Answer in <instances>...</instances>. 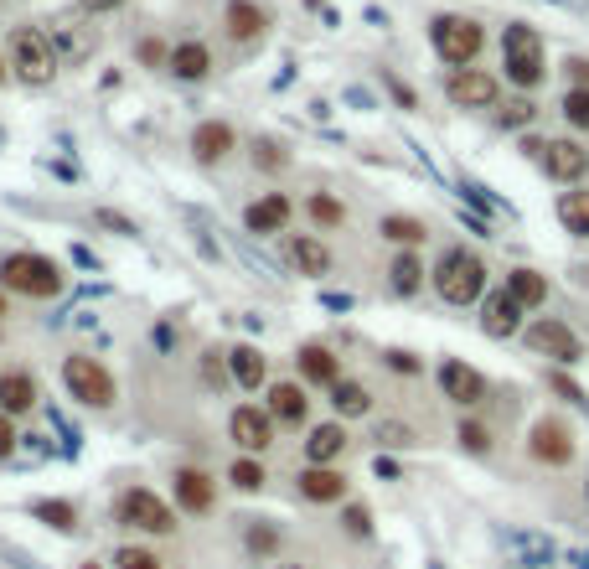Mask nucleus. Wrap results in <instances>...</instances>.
I'll list each match as a JSON object with an SVG mask.
<instances>
[{
    "instance_id": "ea45409f",
    "label": "nucleus",
    "mask_w": 589,
    "mask_h": 569,
    "mask_svg": "<svg viewBox=\"0 0 589 569\" xmlns=\"http://www.w3.org/2000/svg\"><path fill=\"white\" fill-rule=\"evenodd\" d=\"M119 569H161V559L155 554H145V549H119V559H114Z\"/></svg>"
},
{
    "instance_id": "f3484780",
    "label": "nucleus",
    "mask_w": 589,
    "mask_h": 569,
    "mask_svg": "<svg viewBox=\"0 0 589 569\" xmlns=\"http://www.w3.org/2000/svg\"><path fill=\"white\" fill-rule=\"evenodd\" d=\"M243 223H248V233H285V223H290V197H285V192H269V197H259V202H248Z\"/></svg>"
},
{
    "instance_id": "39448f33",
    "label": "nucleus",
    "mask_w": 589,
    "mask_h": 569,
    "mask_svg": "<svg viewBox=\"0 0 589 569\" xmlns=\"http://www.w3.org/2000/svg\"><path fill=\"white\" fill-rule=\"evenodd\" d=\"M429 42H434V52H440L450 68H465V63H476V52H481L486 37H481V26L471 16H434Z\"/></svg>"
},
{
    "instance_id": "f257e3e1",
    "label": "nucleus",
    "mask_w": 589,
    "mask_h": 569,
    "mask_svg": "<svg viewBox=\"0 0 589 569\" xmlns=\"http://www.w3.org/2000/svg\"><path fill=\"white\" fill-rule=\"evenodd\" d=\"M434 290H440V301H450V306H476L486 295V264H481V254L450 249L440 259V269H434Z\"/></svg>"
},
{
    "instance_id": "a19ab883",
    "label": "nucleus",
    "mask_w": 589,
    "mask_h": 569,
    "mask_svg": "<svg viewBox=\"0 0 589 569\" xmlns=\"http://www.w3.org/2000/svg\"><path fill=\"white\" fill-rule=\"evenodd\" d=\"M533 114H538V109H533V99H512V104L502 109V125H512V130H517V125H527Z\"/></svg>"
},
{
    "instance_id": "c03bdc74",
    "label": "nucleus",
    "mask_w": 589,
    "mask_h": 569,
    "mask_svg": "<svg viewBox=\"0 0 589 569\" xmlns=\"http://www.w3.org/2000/svg\"><path fill=\"white\" fill-rule=\"evenodd\" d=\"M140 63H171V52H166L161 42H150V37H145V42H140Z\"/></svg>"
},
{
    "instance_id": "9d476101",
    "label": "nucleus",
    "mask_w": 589,
    "mask_h": 569,
    "mask_svg": "<svg viewBox=\"0 0 589 569\" xmlns=\"http://www.w3.org/2000/svg\"><path fill=\"white\" fill-rule=\"evenodd\" d=\"M527 451H533V461H543V466H569L574 461V435H569V425H558V419H538L533 435H527Z\"/></svg>"
},
{
    "instance_id": "a878e982",
    "label": "nucleus",
    "mask_w": 589,
    "mask_h": 569,
    "mask_svg": "<svg viewBox=\"0 0 589 569\" xmlns=\"http://www.w3.org/2000/svg\"><path fill=\"white\" fill-rule=\"evenodd\" d=\"M507 290H512V301H517L522 311L548 301V280L538 275V269H512V275H507Z\"/></svg>"
},
{
    "instance_id": "5fc2aeb1",
    "label": "nucleus",
    "mask_w": 589,
    "mask_h": 569,
    "mask_svg": "<svg viewBox=\"0 0 589 569\" xmlns=\"http://www.w3.org/2000/svg\"><path fill=\"white\" fill-rule=\"evenodd\" d=\"M579 275H584V285H589V269H579Z\"/></svg>"
},
{
    "instance_id": "dca6fc26",
    "label": "nucleus",
    "mask_w": 589,
    "mask_h": 569,
    "mask_svg": "<svg viewBox=\"0 0 589 569\" xmlns=\"http://www.w3.org/2000/svg\"><path fill=\"white\" fill-rule=\"evenodd\" d=\"M481 326H486V337H517V326H522V306L512 301V290L486 295V306H481Z\"/></svg>"
},
{
    "instance_id": "8fccbe9b",
    "label": "nucleus",
    "mask_w": 589,
    "mask_h": 569,
    "mask_svg": "<svg viewBox=\"0 0 589 569\" xmlns=\"http://www.w3.org/2000/svg\"><path fill=\"white\" fill-rule=\"evenodd\" d=\"M83 11H114V6H124V0H78Z\"/></svg>"
},
{
    "instance_id": "13d9d810",
    "label": "nucleus",
    "mask_w": 589,
    "mask_h": 569,
    "mask_svg": "<svg viewBox=\"0 0 589 569\" xmlns=\"http://www.w3.org/2000/svg\"><path fill=\"white\" fill-rule=\"evenodd\" d=\"M0 78H6V68H0Z\"/></svg>"
},
{
    "instance_id": "a18cd8bd",
    "label": "nucleus",
    "mask_w": 589,
    "mask_h": 569,
    "mask_svg": "<svg viewBox=\"0 0 589 569\" xmlns=\"http://www.w3.org/2000/svg\"><path fill=\"white\" fill-rule=\"evenodd\" d=\"M16 451V430H11V414H0V461Z\"/></svg>"
},
{
    "instance_id": "4468645a",
    "label": "nucleus",
    "mask_w": 589,
    "mask_h": 569,
    "mask_svg": "<svg viewBox=\"0 0 589 569\" xmlns=\"http://www.w3.org/2000/svg\"><path fill=\"white\" fill-rule=\"evenodd\" d=\"M285 259H290L295 275H310V280H321L326 269H331L326 244H321V238H310V233H290V238H285Z\"/></svg>"
},
{
    "instance_id": "9b49d317",
    "label": "nucleus",
    "mask_w": 589,
    "mask_h": 569,
    "mask_svg": "<svg viewBox=\"0 0 589 569\" xmlns=\"http://www.w3.org/2000/svg\"><path fill=\"white\" fill-rule=\"evenodd\" d=\"M228 435L238 440V451H248V456H259V451H269V445H274V425H269V414L254 409V404H238V409H233Z\"/></svg>"
},
{
    "instance_id": "49530a36",
    "label": "nucleus",
    "mask_w": 589,
    "mask_h": 569,
    "mask_svg": "<svg viewBox=\"0 0 589 569\" xmlns=\"http://www.w3.org/2000/svg\"><path fill=\"white\" fill-rule=\"evenodd\" d=\"M388 368H398V373H419V357H414V352H388Z\"/></svg>"
},
{
    "instance_id": "0eeeda50",
    "label": "nucleus",
    "mask_w": 589,
    "mask_h": 569,
    "mask_svg": "<svg viewBox=\"0 0 589 569\" xmlns=\"http://www.w3.org/2000/svg\"><path fill=\"white\" fill-rule=\"evenodd\" d=\"M527 156H538V166L553 176V182H579L589 171V151L574 140H522Z\"/></svg>"
},
{
    "instance_id": "72a5a7b5",
    "label": "nucleus",
    "mask_w": 589,
    "mask_h": 569,
    "mask_svg": "<svg viewBox=\"0 0 589 569\" xmlns=\"http://www.w3.org/2000/svg\"><path fill=\"white\" fill-rule=\"evenodd\" d=\"M228 482H233L238 492H259V487H264V466L243 456V461H233V471H228Z\"/></svg>"
},
{
    "instance_id": "4c0bfd02",
    "label": "nucleus",
    "mask_w": 589,
    "mask_h": 569,
    "mask_svg": "<svg viewBox=\"0 0 589 569\" xmlns=\"http://www.w3.org/2000/svg\"><path fill=\"white\" fill-rule=\"evenodd\" d=\"M460 445H465L471 456H486V451H491V435H486V425H476V419H465V425H460Z\"/></svg>"
},
{
    "instance_id": "c9c22d12",
    "label": "nucleus",
    "mask_w": 589,
    "mask_h": 569,
    "mask_svg": "<svg viewBox=\"0 0 589 569\" xmlns=\"http://www.w3.org/2000/svg\"><path fill=\"white\" fill-rule=\"evenodd\" d=\"M564 114H569V125L589 130V88H569V94H564Z\"/></svg>"
},
{
    "instance_id": "5701e85b",
    "label": "nucleus",
    "mask_w": 589,
    "mask_h": 569,
    "mask_svg": "<svg viewBox=\"0 0 589 569\" xmlns=\"http://www.w3.org/2000/svg\"><path fill=\"white\" fill-rule=\"evenodd\" d=\"M269 414L279 425H300L305 419V388L300 383H274L269 388Z\"/></svg>"
},
{
    "instance_id": "37998d69",
    "label": "nucleus",
    "mask_w": 589,
    "mask_h": 569,
    "mask_svg": "<svg viewBox=\"0 0 589 569\" xmlns=\"http://www.w3.org/2000/svg\"><path fill=\"white\" fill-rule=\"evenodd\" d=\"M274 544H279V538H274L269 523H254V528H248V549H254V554H269Z\"/></svg>"
},
{
    "instance_id": "ddd939ff",
    "label": "nucleus",
    "mask_w": 589,
    "mask_h": 569,
    "mask_svg": "<svg viewBox=\"0 0 589 569\" xmlns=\"http://www.w3.org/2000/svg\"><path fill=\"white\" fill-rule=\"evenodd\" d=\"M440 388H445V399H455V404H481L486 399V378L471 368V363H460V357H450V363L440 368Z\"/></svg>"
},
{
    "instance_id": "a211bd4d",
    "label": "nucleus",
    "mask_w": 589,
    "mask_h": 569,
    "mask_svg": "<svg viewBox=\"0 0 589 569\" xmlns=\"http://www.w3.org/2000/svg\"><path fill=\"white\" fill-rule=\"evenodd\" d=\"M31 404H37V378L21 368L0 373V414H31Z\"/></svg>"
},
{
    "instance_id": "6e6552de",
    "label": "nucleus",
    "mask_w": 589,
    "mask_h": 569,
    "mask_svg": "<svg viewBox=\"0 0 589 569\" xmlns=\"http://www.w3.org/2000/svg\"><path fill=\"white\" fill-rule=\"evenodd\" d=\"M119 518L130 528H140V533H171L176 528V513L155 492H145V487H130L119 497Z\"/></svg>"
},
{
    "instance_id": "1a4fd4ad",
    "label": "nucleus",
    "mask_w": 589,
    "mask_h": 569,
    "mask_svg": "<svg viewBox=\"0 0 589 569\" xmlns=\"http://www.w3.org/2000/svg\"><path fill=\"white\" fill-rule=\"evenodd\" d=\"M527 347L543 352V357H553V363H579V357H584V342L569 332L564 321H553V316H543V321L527 326Z\"/></svg>"
},
{
    "instance_id": "de8ad7c7",
    "label": "nucleus",
    "mask_w": 589,
    "mask_h": 569,
    "mask_svg": "<svg viewBox=\"0 0 589 569\" xmlns=\"http://www.w3.org/2000/svg\"><path fill=\"white\" fill-rule=\"evenodd\" d=\"M99 223L114 228V233H135V223H130V218H119V213H109V207H99Z\"/></svg>"
},
{
    "instance_id": "b1692460",
    "label": "nucleus",
    "mask_w": 589,
    "mask_h": 569,
    "mask_svg": "<svg viewBox=\"0 0 589 569\" xmlns=\"http://www.w3.org/2000/svg\"><path fill=\"white\" fill-rule=\"evenodd\" d=\"M264 11L254 6V0H233V6H228V37L233 42H254L259 32H264Z\"/></svg>"
},
{
    "instance_id": "f704fd0d",
    "label": "nucleus",
    "mask_w": 589,
    "mask_h": 569,
    "mask_svg": "<svg viewBox=\"0 0 589 569\" xmlns=\"http://www.w3.org/2000/svg\"><path fill=\"white\" fill-rule=\"evenodd\" d=\"M383 238H393V244H419L424 223L419 218H383Z\"/></svg>"
},
{
    "instance_id": "3c124183",
    "label": "nucleus",
    "mask_w": 589,
    "mask_h": 569,
    "mask_svg": "<svg viewBox=\"0 0 589 569\" xmlns=\"http://www.w3.org/2000/svg\"><path fill=\"white\" fill-rule=\"evenodd\" d=\"M574 78H579V83H589V63H574Z\"/></svg>"
},
{
    "instance_id": "cd10ccee",
    "label": "nucleus",
    "mask_w": 589,
    "mask_h": 569,
    "mask_svg": "<svg viewBox=\"0 0 589 569\" xmlns=\"http://www.w3.org/2000/svg\"><path fill=\"white\" fill-rule=\"evenodd\" d=\"M558 223H564L569 233L589 238V192H564L558 197Z\"/></svg>"
},
{
    "instance_id": "aec40b11",
    "label": "nucleus",
    "mask_w": 589,
    "mask_h": 569,
    "mask_svg": "<svg viewBox=\"0 0 589 569\" xmlns=\"http://www.w3.org/2000/svg\"><path fill=\"white\" fill-rule=\"evenodd\" d=\"M300 373H305L310 383H321V388H336V383H341V363H336V352L321 347V342H305V347H300Z\"/></svg>"
},
{
    "instance_id": "bb28decb",
    "label": "nucleus",
    "mask_w": 589,
    "mask_h": 569,
    "mask_svg": "<svg viewBox=\"0 0 589 569\" xmlns=\"http://www.w3.org/2000/svg\"><path fill=\"white\" fill-rule=\"evenodd\" d=\"M207 68H212V57H207V47H202V42H181V47L171 52V73H176V78H186V83L207 78Z\"/></svg>"
},
{
    "instance_id": "603ef678",
    "label": "nucleus",
    "mask_w": 589,
    "mask_h": 569,
    "mask_svg": "<svg viewBox=\"0 0 589 569\" xmlns=\"http://www.w3.org/2000/svg\"><path fill=\"white\" fill-rule=\"evenodd\" d=\"M279 569H305V564H279Z\"/></svg>"
},
{
    "instance_id": "393cba45",
    "label": "nucleus",
    "mask_w": 589,
    "mask_h": 569,
    "mask_svg": "<svg viewBox=\"0 0 589 569\" xmlns=\"http://www.w3.org/2000/svg\"><path fill=\"white\" fill-rule=\"evenodd\" d=\"M228 373L238 388H259L264 383V352L259 347H233L228 352Z\"/></svg>"
},
{
    "instance_id": "864d4df0",
    "label": "nucleus",
    "mask_w": 589,
    "mask_h": 569,
    "mask_svg": "<svg viewBox=\"0 0 589 569\" xmlns=\"http://www.w3.org/2000/svg\"><path fill=\"white\" fill-rule=\"evenodd\" d=\"M0 316H6V295H0Z\"/></svg>"
},
{
    "instance_id": "6ab92c4d",
    "label": "nucleus",
    "mask_w": 589,
    "mask_h": 569,
    "mask_svg": "<svg viewBox=\"0 0 589 569\" xmlns=\"http://www.w3.org/2000/svg\"><path fill=\"white\" fill-rule=\"evenodd\" d=\"M300 497H310V502H341V497H347V476L331 471V466H305Z\"/></svg>"
},
{
    "instance_id": "c85d7f7f",
    "label": "nucleus",
    "mask_w": 589,
    "mask_h": 569,
    "mask_svg": "<svg viewBox=\"0 0 589 569\" xmlns=\"http://www.w3.org/2000/svg\"><path fill=\"white\" fill-rule=\"evenodd\" d=\"M31 513H37L42 523H52L57 533H73V528H78V507H73V502H62V497H47V502H37Z\"/></svg>"
},
{
    "instance_id": "6e6d98bb",
    "label": "nucleus",
    "mask_w": 589,
    "mask_h": 569,
    "mask_svg": "<svg viewBox=\"0 0 589 569\" xmlns=\"http://www.w3.org/2000/svg\"><path fill=\"white\" fill-rule=\"evenodd\" d=\"M83 569H99V564H83Z\"/></svg>"
},
{
    "instance_id": "09e8293b",
    "label": "nucleus",
    "mask_w": 589,
    "mask_h": 569,
    "mask_svg": "<svg viewBox=\"0 0 589 569\" xmlns=\"http://www.w3.org/2000/svg\"><path fill=\"white\" fill-rule=\"evenodd\" d=\"M553 388H558V394H564V399H574V404H584V394H579V383H569L564 373H553Z\"/></svg>"
},
{
    "instance_id": "f03ea898",
    "label": "nucleus",
    "mask_w": 589,
    "mask_h": 569,
    "mask_svg": "<svg viewBox=\"0 0 589 569\" xmlns=\"http://www.w3.org/2000/svg\"><path fill=\"white\" fill-rule=\"evenodd\" d=\"M11 68L21 73V83L47 88L57 78V47H52V37L37 32V26H11Z\"/></svg>"
},
{
    "instance_id": "c756f323",
    "label": "nucleus",
    "mask_w": 589,
    "mask_h": 569,
    "mask_svg": "<svg viewBox=\"0 0 589 569\" xmlns=\"http://www.w3.org/2000/svg\"><path fill=\"white\" fill-rule=\"evenodd\" d=\"M388 280H393V290H398V295H414V290L424 285V264H419L414 254H398V259H393V269H388Z\"/></svg>"
},
{
    "instance_id": "4be33fe9",
    "label": "nucleus",
    "mask_w": 589,
    "mask_h": 569,
    "mask_svg": "<svg viewBox=\"0 0 589 569\" xmlns=\"http://www.w3.org/2000/svg\"><path fill=\"white\" fill-rule=\"evenodd\" d=\"M341 451H347V435H341V425H316L305 435V456L310 466H331Z\"/></svg>"
},
{
    "instance_id": "20e7f679",
    "label": "nucleus",
    "mask_w": 589,
    "mask_h": 569,
    "mask_svg": "<svg viewBox=\"0 0 589 569\" xmlns=\"http://www.w3.org/2000/svg\"><path fill=\"white\" fill-rule=\"evenodd\" d=\"M502 57H507V78L517 83V88H538L543 83V37L533 32V26H522V21H512L507 32H502Z\"/></svg>"
},
{
    "instance_id": "f8f14e48",
    "label": "nucleus",
    "mask_w": 589,
    "mask_h": 569,
    "mask_svg": "<svg viewBox=\"0 0 589 569\" xmlns=\"http://www.w3.org/2000/svg\"><path fill=\"white\" fill-rule=\"evenodd\" d=\"M445 94H450L460 109H491V104H496V78L481 73V68H455L450 83H445Z\"/></svg>"
},
{
    "instance_id": "58836bf2",
    "label": "nucleus",
    "mask_w": 589,
    "mask_h": 569,
    "mask_svg": "<svg viewBox=\"0 0 589 569\" xmlns=\"http://www.w3.org/2000/svg\"><path fill=\"white\" fill-rule=\"evenodd\" d=\"M378 445H414V430H409V425H393V419H383V425H378Z\"/></svg>"
},
{
    "instance_id": "423d86ee",
    "label": "nucleus",
    "mask_w": 589,
    "mask_h": 569,
    "mask_svg": "<svg viewBox=\"0 0 589 569\" xmlns=\"http://www.w3.org/2000/svg\"><path fill=\"white\" fill-rule=\"evenodd\" d=\"M62 383H68V394L83 399L88 409L114 404V373L99 363V357H68V363H62Z\"/></svg>"
},
{
    "instance_id": "4d7b16f0",
    "label": "nucleus",
    "mask_w": 589,
    "mask_h": 569,
    "mask_svg": "<svg viewBox=\"0 0 589 569\" xmlns=\"http://www.w3.org/2000/svg\"><path fill=\"white\" fill-rule=\"evenodd\" d=\"M584 502H589V487H584Z\"/></svg>"
},
{
    "instance_id": "7c9ffc66",
    "label": "nucleus",
    "mask_w": 589,
    "mask_h": 569,
    "mask_svg": "<svg viewBox=\"0 0 589 569\" xmlns=\"http://www.w3.org/2000/svg\"><path fill=\"white\" fill-rule=\"evenodd\" d=\"M331 404H336V414H367V409H372V394H367L362 383H347V378H341V383L331 388Z\"/></svg>"
},
{
    "instance_id": "473e14b6",
    "label": "nucleus",
    "mask_w": 589,
    "mask_h": 569,
    "mask_svg": "<svg viewBox=\"0 0 589 569\" xmlns=\"http://www.w3.org/2000/svg\"><path fill=\"white\" fill-rule=\"evenodd\" d=\"M305 213H310V218H316L321 228H336L341 218H347V213H341V202H336L331 192H316V197H310V202H305Z\"/></svg>"
},
{
    "instance_id": "e433bc0d",
    "label": "nucleus",
    "mask_w": 589,
    "mask_h": 569,
    "mask_svg": "<svg viewBox=\"0 0 589 569\" xmlns=\"http://www.w3.org/2000/svg\"><path fill=\"white\" fill-rule=\"evenodd\" d=\"M290 156H285V145H274V140H254V166L259 171H279Z\"/></svg>"
},
{
    "instance_id": "2f4dec72",
    "label": "nucleus",
    "mask_w": 589,
    "mask_h": 569,
    "mask_svg": "<svg viewBox=\"0 0 589 569\" xmlns=\"http://www.w3.org/2000/svg\"><path fill=\"white\" fill-rule=\"evenodd\" d=\"M52 47H57V57L83 63V57L93 52V32H73V26H62V32H52Z\"/></svg>"
},
{
    "instance_id": "2eb2a0df",
    "label": "nucleus",
    "mask_w": 589,
    "mask_h": 569,
    "mask_svg": "<svg viewBox=\"0 0 589 569\" xmlns=\"http://www.w3.org/2000/svg\"><path fill=\"white\" fill-rule=\"evenodd\" d=\"M192 151H197L202 166H217L228 151H238V135H233V125H223V119H207V125H197V135H192Z\"/></svg>"
},
{
    "instance_id": "412c9836",
    "label": "nucleus",
    "mask_w": 589,
    "mask_h": 569,
    "mask_svg": "<svg viewBox=\"0 0 589 569\" xmlns=\"http://www.w3.org/2000/svg\"><path fill=\"white\" fill-rule=\"evenodd\" d=\"M212 476L207 471H192V466H186V471H176V502L186 507V513H207V507H212Z\"/></svg>"
},
{
    "instance_id": "7ed1b4c3",
    "label": "nucleus",
    "mask_w": 589,
    "mask_h": 569,
    "mask_svg": "<svg viewBox=\"0 0 589 569\" xmlns=\"http://www.w3.org/2000/svg\"><path fill=\"white\" fill-rule=\"evenodd\" d=\"M0 280H6V290H16V295H31V301H52V295L62 290L57 264L42 259V254H6L0 259Z\"/></svg>"
},
{
    "instance_id": "79ce46f5",
    "label": "nucleus",
    "mask_w": 589,
    "mask_h": 569,
    "mask_svg": "<svg viewBox=\"0 0 589 569\" xmlns=\"http://www.w3.org/2000/svg\"><path fill=\"white\" fill-rule=\"evenodd\" d=\"M341 528H347L352 538H362L372 528V513H367V507H347V513H341Z\"/></svg>"
}]
</instances>
